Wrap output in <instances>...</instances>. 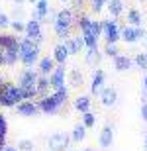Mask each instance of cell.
I'll use <instances>...</instances> for the list:
<instances>
[{
  "instance_id": "6da1fadb",
  "label": "cell",
  "mask_w": 147,
  "mask_h": 151,
  "mask_svg": "<svg viewBox=\"0 0 147 151\" xmlns=\"http://www.w3.org/2000/svg\"><path fill=\"white\" fill-rule=\"evenodd\" d=\"M39 43L28 35L20 39V63L24 67H34L35 63H39Z\"/></svg>"
},
{
  "instance_id": "7a4b0ae2",
  "label": "cell",
  "mask_w": 147,
  "mask_h": 151,
  "mask_svg": "<svg viewBox=\"0 0 147 151\" xmlns=\"http://www.w3.org/2000/svg\"><path fill=\"white\" fill-rule=\"evenodd\" d=\"M37 78H39V71H35V69L26 67L22 71L18 84H20V88H22L24 98H26V100H32L34 96H37V86H35Z\"/></svg>"
},
{
  "instance_id": "3957f363",
  "label": "cell",
  "mask_w": 147,
  "mask_h": 151,
  "mask_svg": "<svg viewBox=\"0 0 147 151\" xmlns=\"http://www.w3.org/2000/svg\"><path fill=\"white\" fill-rule=\"evenodd\" d=\"M22 100H26V98H24V92L20 88V84L4 83V88H2V106L14 108L18 102H22Z\"/></svg>"
},
{
  "instance_id": "277c9868",
  "label": "cell",
  "mask_w": 147,
  "mask_h": 151,
  "mask_svg": "<svg viewBox=\"0 0 147 151\" xmlns=\"http://www.w3.org/2000/svg\"><path fill=\"white\" fill-rule=\"evenodd\" d=\"M71 139H73V137L67 135L65 132H55L53 135H49V139H47V147H49V151H67Z\"/></svg>"
},
{
  "instance_id": "5b68a950",
  "label": "cell",
  "mask_w": 147,
  "mask_h": 151,
  "mask_svg": "<svg viewBox=\"0 0 147 151\" xmlns=\"http://www.w3.org/2000/svg\"><path fill=\"white\" fill-rule=\"evenodd\" d=\"M102 34L106 37V43H118V39L122 37L118 24L112 20H102Z\"/></svg>"
},
{
  "instance_id": "8992f818",
  "label": "cell",
  "mask_w": 147,
  "mask_h": 151,
  "mask_svg": "<svg viewBox=\"0 0 147 151\" xmlns=\"http://www.w3.org/2000/svg\"><path fill=\"white\" fill-rule=\"evenodd\" d=\"M14 108H16V112L20 114V116H37V114L41 112L39 100H37V102H34V100H22V102H18Z\"/></svg>"
},
{
  "instance_id": "52a82bcc",
  "label": "cell",
  "mask_w": 147,
  "mask_h": 151,
  "mask_svg": "<svg viewBox=\"0 0 147 151\" xmlns=\"http://www.w3.org/2000/svg\"><path fill=\"white\" fill-rule=\"evenodd\" d=\"M26 35L32 39H35L37 43L43 41V34H41V20H35L32 18L29 22H26Z\"/></svg>"
},
{
  "instance_id": "ba28073f",
  "label": "cell",
  "mask_w": 147,
  "mask_h": 151,
  "mask_svg": "<svg viewBox=\"0 0 147 151\" xmlns=\"http://www.w3.org/2000/svg\"><path fill=\"white\" fill-rule=\"evenodd\" d=\"M122 37H124L128 43H136L137 39L145 37V29H141V26H139V28H136V26H125V28L122 29Z\"/></svg>"
},
{
  "instance_id": "9c48e42d",
  "label": "cell",
  "mask_w": 147,
  "mask_h": 151,
  "mask_svg": "<svg viewBox=\"0 0 147 151\" xmlns=\"http://www.w3.org/2000/svg\"><path fill=\"white\" fill-rule=\"evenodd\" d=\"M100 102H102V106H114L116 102H118V90L114 88V86H104L102 88V92L100 94Z\"/></svg>"
},
{
  "instance_id": "30bf717a",
  "label": "cell",
  "mask_w": 147,
  "mask_h": 151,
  "mask_svg": "<svg viewBox=\"0 0 147 151\" xmlns=\"http://www.w3.org/2000/svg\"><path fill=\"white\" fill-rule=\"evenodd\" d=\"M75 22V12L71 8H63V10L57 12V18H55V24L53 26H73Z\"/></svg>"
},
{
  "instance_id": "8fae6325",
  "label": "cell",
  "mask_w": 147,
  "mask_h": 151,
  "mask_svg": "<svg viewBox=\"0 0 147 151\" xmlns=\"http://www.w3.org/2000/svg\"><path fill=\"white\" fill-rule=\"evenodd\" d=\"M49 83H51V88H55V90L65 86V69H63V65H57L53 69V73L49 75Z\"/></svg>"
},
{
  "instance_id": "7c38bea8",
  "label": "cell",
  "mask_w": 147,
  "mask_h": 151,
  "mask_svg": "<svg viewBox=\"0 0 147 151\" xmlns=\"http://www.w3.org/2000/svg\"><path fill=\"white\" fill-rule=\"evenodd\" d=\"M39 106H41V112H45V114H55L57 110H59V102L55 100V96L51 94V96H43L39 100Z\"/></svg>"
},
{
  "instance_id": "4fadbf2b",
  "label": "cell",
  "mask_w": 147,
  "mask_h": 151,
  "mask_svg": "<svg viewBox=\"0 0 147 151\" xmlns=\"http://www.w3.org/2000/svg\"><path fill=\"white\" fill-rule=\"evenodd\" d=\"M69 55H71V51L67 49L65 43H57L55 47H53V59L57 61V65H65V61L69 59Z\"/></svg>"
},
{
  "instance_id": "5bb4252c",
  "label": "cell",
  "mask_w": 147,
  "mask_h": 151,
  "mask_svg": "<svg viewBox=\"0 0 147 151\" xmlns=\"http://www.w3.org/2000/svg\"><path fill=\"white\" fill-rule=\"evenodd\" d=\"M55 59H53V55L51 57H41L39 63H37V71H39V75H47L49 77L51 73H53V69H55Z\"/></svg>"
},
{
  "instance_id": "9a60e30c",
  "label": "cell",
  "mask_w": 147,
  "mask_h": 151,
  "mask_svg": "<svg viewBox=\"0 0 147 151\" xmlns=\"http://www.w3.org/2000/svg\"><path fill=\"white\" fill-rule=\"evenodd\" d=\"M102 88H104V71L96 69V73L92 77V83H90V94H100Z\"/></svg>"
},
{
  "instance_id": "2e32d148",
  "label": "cell",
  "mask_w": 147,
  "mask_h": 151,
  "mask_svg": "<svg viewBox=\"0 0 147 151\" xmlns=\"http://www.w3.org/2000/svg\"><path fill=\"white\" fill-rule=\"evenodd\" d=\"M131 65H133V59L128 55H118L114 57V69L120 71V73H124V71H130Z\"/></svg>"
},
{
  "instance_id": "e0dca14e",
  "label": "cell",
  "mask_w": 147,
  "mask_h": 151,
  "mask_svg": "<svg viewBox=\"0 0 147 151\" xmlns=\"http://www.w3.org/2000/svg\"><path fill=\"white\" fill-rule=\"evenodd\" d=\"M114 141V128L112 126H104L100 132V137H98V143L100 147H110Z\"/></svg>"
},
{
  "instance_id": "ac0fdd59",
  "label": "cell",
  "mask_w": 147,
  "mask_h": 151,
  "mask_svg": "<svg viewBox=\"0 0 147 151\" xmlns=\"http://www.w3.org/2000/svg\"><path fill=\"white\" fill-rule=\"evenodd\" d=\"M0 47H6V49H20V39H18L16 35L0 34Z\"/></svg>"
},
{
  "instance_id": "d6986e66",
  "label": "cell",
  "mask_w": 147,
  "mask_h": 151,
  "mask_svg": "<svg viewBox=\"0 0 147 151\" xmlns=\"http://www.w3.org/2000/svg\"><path fill=\"white\" fill-rule=\"evenodd\" d=\"M35 86H37V96H47V88L51 86L49 83V77L47 75H39V78H37V83H35Z\"/></svg>"
},
{
  "instance_id": "ffe728a7",
  "label": "cell",
  "mask_w": 147,
  "mask_h": 151,
  "mask_svg": "<svg viewBox=\"0 0 147 151\" xmlns=\"http://www.w3.org/2000/svg\"><path fill=\"white\" fill-rule=\"evenodd\" d=\"M108 10H110V16L112 18H118L122 12H124V2L122 0H108Z\"/></svg>"
},
{
  "instance_id": "44dd1931",
  "label": "cell",
  "mask_w": 147,
  "mask_h": 151,
  "mask_svg": "<svg viewBox=\"0 0 147 151\" xmlns=\"http://www.w3.org/2000/svg\"><path fill=\"white\" fill-rule=\"evenodd\" d=\"M75 108L82 114L88 112V110H90V98H88V96H77V98H75Z\"/></svg>"
},
{
  "instance_id": "7402d4cb",
  "label": "cell",
  "mask_w": 147,
  "mask_h": 151,
  "mask_svg": "<svg viewBox=\"0 0 147 151\" xmlns=\"http://www.w3.org/2000/svg\"><path fill=\"white\" fill-rule=\"evenodd\" d=\"M100 51H98V47H88V51H86V63L88 65H98L100 63Z\"/></svg>"
},
{
  "instance_id": "603a6c76",
  "label": "cell",
  "mask_w": 147,
  "mask_h": 151,
  "mask_svg": "<svg viewBox=\"0 0 147 151\" xmlns=\"http://www.w3.org/2000/svg\"><path fill=\"white\" fill-rule=\"evenodd\" d=\"M71 137H73V141H82L86 137V126L85 124H77L73 128V134H71Z\"/></svg>"
},
{
  "instance_id": "cb8c5ba5",
  "label": "cell",
  "mask_w": 147,
  "mask_h": 151,
  "mask_svg": "<svg viewBox=\"0 0 147 151\" xmlns=\"http://www.w3.org/2000/svg\"><path fill=\"white\" fill-rule=\"evenodd\" d=\"M128 22H130V26L139 28V26L143 24V16L139 14V10H130L128 12Z\"/></svg>"
},
{
  "instance_id": "d4e9b609",
  "label": "cell",
  "mask_w": 147,
  "mask_h": 151,
  "mask_svg": "<svg viewBox=\"0 0 147 151\" xmlns=\"http://www.w3.org/2000/svg\"><path fill=\"white\" fill-rule=\"evenodd\" d=\"M69 83H71V86H80L82 84V73H80L79 69H73L69 73Z\"/></svg>"
},
{
  "instance_id": "484cf974",
  "label": "cell",
  "mask_w": 147,
  "mask_h": 151,
  "mask_svg": "<svg viewBox=\"0 0 147 151\" xmlns=\"http://www.w3.org/2000/svg\"><path fill=\"white\" fill-rule=\"evenodd\" d=\"M53 96H55V100L59 102V104H65L67 102V96H69V90H67V86H61V88H57L55 92H53Z\"/></svg>"
},
{
  "instance_id": "4316f807",
  "label": "cell",
  "mask_w": 147,
  "mask_h": 151,
  "mask_svg": "<svg viewBox=\"0 0 147 151\" xmlns=\"http://www.w3.org/2000/svg\"><path fill=\"white\" fill-rule=\"evenodd\" d=\"M53 29H55V35L59 39H67L71 35V28L69 26H53Z\"/></svg>"
},
{
  "instance_id": "83f0119b",
  "label": "cell",
  "mask_w": 147,
  "mask_h": 151,
  "mask_svg": "<svg viewBox=\"0 0 147 151\" xmlns=\"http://www.w3.org/2000/svg\"><path fill=\"white\" fill-rule=\"evenodd\" d=\"M16 147H18V151H34L35 149V143L32 139H20Z\"/></svg>"
},
{
  "instance_id": "f1b7e54d",
  "label": "cell",
  "mask_w": 147,
  "mask_h": 151,
  "mask_svg": "<svg viewBox=\"0 0 147 151\" xmlns=\"http://www.w3.org/2000/svg\"><path fill=\"white\" fill-rule=\"evenodd\" d=\"M133 63L137 65V69H143V71H147V53H137L136 59H133Z\"/></svg>"
},
{
  "instance_id": "f546056e",
  "label": "cell",
  "mask_w": 147,
  "mask_h": 151,
  "mask_svg": "<svg viewBox=\"0 0 147 151\" xmlns=\"http://www.w3.org/2000/svg\"><path fill=\"white\" fill-rule=\"evenodd\" d=\"M85 34H86V32H85ZM88 34L100 37V35H102V22H94V20H92V22H90V28H88Z\"/></svg>"
},
{
  "instance_id": "4dcf8cb0",
  "label": "cell",
  "mask_w": 147,
  "mask_h": 151,
  "mask_svg": "<svg viewBox=\"0 0 147 151\" xmlns=\"http://www.w3.org/2000/svg\"><path fill=\"white\" fill-rule=\"evenodd\" d=\"M90 18H86V16H80L79 20H77V24H79V29L85 34V32H88V28H90Z\"/></svg>"
},
{
  "instance_id": "1f68e13d",
  "label": "cell",
  "mask_w": 147,
  "mask_h": 151,
  "mask_svg": "<svg viewBox=\"0 0 147 151\" xmlns=\"http://www.w3.org/2000/svg\"><path fill=\"white\" fill-rule=\"evenodd\" d=\"M82 124H85L86 128H92V126L96 124V116H94L92 112H85L82 114Z\"/></svg>"
},
{
  "instance_id": "d6a6232c",
  "label": "cell",
  "mask_w": 147,
  "mask_h": 151,
  "mask_svg": "<svg viewBox=\"0 0 147 151\" xmlns=\"http://www.w3.org/2000/svg\"><path fill=\"white\" fill-rule=\"evenodd\" d=\"M104 53H106L108 57H118L120 55V51H118V47H116V43H106V47H104Z\"/></svg>"
},
{
  "instance_id": "836d02e7",
  "label": "cell",
  "mask_w": 147,
  "mask_h": 151,
  "mask_svg": "<svg viewBox=\"0 0 147 151\" xmlns=\"http://www.w3.org/2000/svg\"><path fill=\"white\" fill-rule=\"evenodd\" d=\"M82 35H85V41H86V49H88V47H98V37L96 35L88 34V32L82 34Z\"/></svg>"
},
{
  "instance_id": "e575fe53",
  "label": "cell",
  "mask_w": 147,
  "mask_h": 151,
  "mask_svg": "<svg viewBox=\"0 0 147 151\" xmlns=\"http://www.w3.org/2000/svg\"><path fill=\"white\" fill-rule=\"evenodd\" d=\"M10 28L16 32V34H26V22H22V20H16V22H12L10 24Z\"/></svg>"
},
{
  "instance_id": "d590c367",
  "label": "cell",
  "mask_w": 147,
  "mask_h": 151,
  "mask_svg": "<svg viewBox=\"0 0 147 151\" xmlns=\"http://www.w3.org/2000/svg\"><path fill=\"white\" fill-rule=\"evenodd\" d=\"M73 41H75V47H77V53H80V51L86 47L85 35H77V37H73Z\"/></svg>"
},
{
  "instance_id": "8d00e7d4",
  "label": "cell",
  "mask_w": 147,
  "mask_h": 151,
  "mask_svg": "<svg viewBox=\"0 0 147 151\" xmlns=\"http://www.w3.org/2000/svg\"><path fill=\"white\" fill-rule=\"evenodd\" d=\"M104 0H92V6H90V10L94 12V14H98V12H102V8H104Z\"/></svg>"
},
{
  "instance_id": "74e56055",
  "label": "cell",
  "mask_w": 147,
  "mask_h": 151,
  "mask_svg": "<svg viewBox=\"0 0 147 151\" xmlns=\"http://www.w3.org/2000/svg\"><path fill=\"white\" fill-rule=\"evenodd\" d=\"M10 18L6 16L4 12H0V29H4V28H10Z\"/></svg>"
},
{
  "instance_id": "f35d334b",
  "label": "cell",
  "mask_w": 147,
  "mask_h": 151,
  "mask_svg": "<svg viewBox=\"0 0 147 151\" xmlns=\"http://www.w3.org/2000/svg\"><path fill=\"white\" fill-rule=\"evenodd\" d=\"M65 45H67V49L71 51V55H75V53H77V47H75L73 37H67V39H65Z\"/></svg>"
},
{
  "instance_id": "ab89813d",
  "label": "cell",
  "mask_w": 147,
  "mask_h": 151,
  "mask_svg": "<svg viewBox=\"0 0 147 151\" xmlns=\"http://www.w3.org/2000/svg\"><path fill=\"white\" fill-rule=\"evenodd\" d=\"M139 114H141V120H143V122H147V100L141 104V110H139Z\"/></svg>"
},
{
  "instance_id": "60d3db41",
  "label": "cell",
  "mask_w": 147,
  "mask_h": 151,
  "mask_svg": "<svg viewBox=\"0 0 147 151\" xmlns=\"http://www.w3.org/2000/svg\"><path fill=\"white\" fill-rule=\"evenodd\" d=\"M71 6H73V10H80L82 8V0H69Z\"/></svg>"
},
{
  "instance_id": "b9f144b4",
  "label": "cell",
  "mask_w": 147,
  "mask_h": 151,
  "mask_svg": "<svg viewBox=\"0 0 147 151\" xmlns=\"http://www.w3.org/2000/svg\"><path fill=\"white\" fill-rule=\"evenodd\" d=\"M6 149V137H0V151Z\"/></svg>"
},
{
  "instance_id": "7bdbcfd3",
  "label": "cell",
  "mask_w": 147,
  "mask_h": 151,
  "mask_svg": "<svg viewBox=\"0 0 147 151\" xmlns=\"http://www.w3.org/2000/svg\"><path fill=\"white\" fill-rule=\"evenodd\" d=\"M143 92L147 94V75H145V78H143Z\"/></svg>"
},
{
  "instance_id": "ee69618b",
  "label": "cell",
  "mask_w": 147,
  "mask_h": 151,
  "mask_svg": "<svg viewBox=\"0 0 147 151\" xmlns=\"http://www.w3.org/2000/svg\"><path fill=\"white\" fill-rule=\"evenodd\" d=\"M4 151H18V147H10V145H6Z\"/></svg>"
},
{
  "instance_id": "f6af8a7d",
  "label": "cell",
  "mask_w": 147,
  "mask_h": 151,
  "mask_svg": "<svg viewBox=\"0 0 147 151\" xmlns=\"http://www.w3.org/2000/svg\"><path fill=\"white\" fill-rule=\"evenodd\" d=\"M143 147H145V151H147V134H145V139H143Z\"/></svg>"
},
{
  "instance_id": "bcb514c9",
  "label": "cell",
  "mask_w": 147,
  "mask_h": 151,
  "mask_svg": "<svg viewBox=\"0 0 147 151\" xmlns=\"http://www.w3.org/2000/svg\"><path fill=\"white\" fill-rule=\"evenodd\" d=\"M0 86H4V78H2V75H0Z\"/></svg>"
},
{
  "instance_id": "7dc6e473",
  "label": "cell",
  "mask_w": 147,
  "mask_h": 151,
  "mask_svg": "<svg viewBox=\"0 0 147 151\" xmlns=\"http://www.w3.org/2000/svg\"><path fill=\"white\" fill-rule=\"evenodd\" d=\"M14 2H18V4H24V2H26V0H14Z\"/></svg>"
},
{
  "instance_id": "c3c4849f",
  "label": "cell",
  "mask_w": 147,
  "mask_h": 151,
  "mask_svg": "<svg viewBox=\"0 0 147 151\" xmlns=\"http://www.w3.org/2000/svg\"><path fill=\"white\" fill-rule=\"evenodd\" d=\"M82 151H94V149H92V147H86V149H82Z\"/></svg>"
},
{
  "instance_id": "681fc988",
  "label": "cell",
  "mask_w": 147,
  "mask_h": 151,
  "mask_svg": "<svg viewBox=\"0 0 147 151\" xmlns=\"http://www.w3.org/2000/svg\"><path fill=\"white\" fill-rule=\"evenodd\" d=\"M29 2H32V4H35V2H39V0H29Z\"/></svg>"
},
{
  "instance_id": "f907efd6",
  "label": "cell",
  "mask_w": 147,
  "mask_h": 151,
  "mask_svg": "<svg viewBox=\"0 0 147 151\" xmlns=\"http://www.w3.org/2000/svg\"><path fill=\"white\" fill-rule=\"evenodd\" d=\"M143 39H145V43H147V32H145V37H143Z\"/></svg>"
},
{
  "instance_id": "816d5d0a",
  "label": "cell",
  "mask_w": 147,
  "mask_h": 151,
  "mask_svg": "<svg viewBox=\"0 0 147 151\" xmlns=\"http://www.w3.org/2000/svg\"><path fill=\"white\" fill-rule=\"evenodd\" d=\"M61 2H69V0H61Z\"/></svg>"
},
{
  "instance_id": "f5cc1de1",
  "label": "cell",
  "mask_w": 147,
  "mask_h": 151,
  "mask_svg": "<svg viewBox=\"0 0 147 151\" xmlns=\"http://www.w3.org/2000/svg\"><path fill=\"white\" fill-rule=\"evenodd\" d=\"M104 2H108V0H104Z\"/></svg>"
},
{
  "instance_id": "db71d44e",
  "label": "cell",
  "mask_w": 147,
  "mask_h": 151,
  "mask_svg": "<svg viewBox=\"0 0 147 151\" xmlns=\"http://www.w3.org/2000/svg\"><path fill=\"white\" fill-rule=\"evenodd\" d=\"M77 151H80V149H77Z\"/></svg>"
}]
</instances>
